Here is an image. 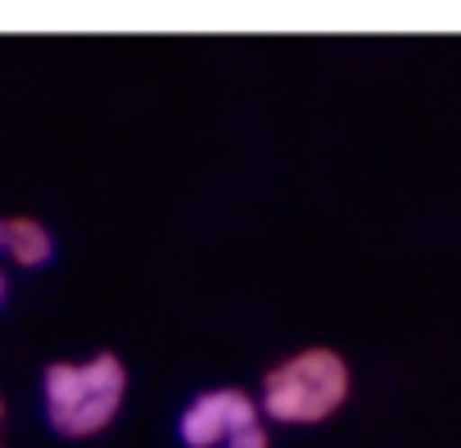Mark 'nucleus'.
<instances>
[{"instance_id": "obj_1", "label": "nucleus", "mask_w": 461, "mask_h": 448, "mask_svg": "<svg viewBox=\"0 0 461 448\" xmlns=\"http://www.w3.org/2000/svg\"><path fill=\"white\" fill-rule=\"evenodd\" d=\"M122 398H127V367L118 353H91L86 362H50L41 376L46 421L68 439L100 434L122 412Z\"/></svg>"}, {"instance_id": "obj_2", "label": "nucleus", "mask_w": 461, "mask_h": 448, "mask_svg": "<svg viewBox=\"0 0 461 448\" xmlns=\"http://www.w3.org/2000/svg\"><path fill=\"white\" fill-rule=\"evenodd\" d=\"M348 385V362L335 349H299L263 376L258 407L281 425H317L344 407Z\"/></svg>"}, {"instance_id": "obj_3", "label": "nucleus", "mask_w": 461, "mask_h": 448, "mask_svg": "<svg viewBox=\"0 0 461 448\" xmlns=\"http://www.w3.org/2000/svg\"><path fill=\"white\" fill-rule=\"evenodd\" d=\"M254 421H263L258 398L249 389L221 385V389H203L185 403V412L176 416V439L185 448H226Z\"/></svg>"}, {"instance_id": "obj_4", "label": "nucleus", "mask_w": 461, "mask_h": 448, "mask_svg": "<svg viewBox=\"0 0 461 448\" xmlns=\"http://www.w3.org/2000/svg\"><path fill=\"white\" fill-rule=\"evenodd\" d=\"M5 259L14 268H46L55 259V236L41 217H5Z\"/></svg>"}, {"instance_id": "obj_5", "label": "nucleus", "mask_w": 461, "mask_h": 448, "mask_svg": "<svg viewBox=\"0 0 461 448\" xmlns=\"http://www.w3.org/2000/svg\"><path fill=\"white\" fill-rule=\"evenodd\" d=\"M226 448H272V430H267V421H254V425H245L236 439H230Z\"/></svg>"}, {"instance_id": "obj_6", "label": "nucleus", "mask_w": 461, "mask_h": 448, "mask_svg": "<svg viewBox=\"0 0 461 448\" xmlns=\"http://www.w3.org/2000/svg\"><path fill=\"white\" fill-rule=\"evenodd\" d=\"M5 295H10V277H5V268H0V304H5Z\"/></svg>"}, {"instance_id": "obj_7", "label": "nucleus", "mask_w": 461, "mask_h": 448, "mask_svg": "<svg viewBox=\"0 0 461 448\" xmlns=\"http://www.w3.org/2000/svg\"><path fill=\"white\" fill-rule=\"evenodd\" d=\"M0 259H5V217H0Z\"/></svg>"}, {"instance_id": "obj_8", "label": "nucleus", "mask_w": 461, "mask_h": 448, "mask_svg": "<svg viewBox=\"0 0 461 448\" xmlns=\"http://www.w3.org/2000/svg\"><path fill=\"white\" fill-rule=\"evenodd\" d=\"M0 421H5V398H0Z\"/></svg>"}]
</instances>
